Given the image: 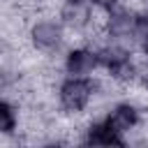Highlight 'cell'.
I'll use <instances>...</instances> for the list:
<instances>
[{
	"instance_id": "6da1fadb",
	"label": "cell",
	"mask_w": 148,
	"mask_h": 148,
	"mask_svg": "<svg viewBox=\"0 0 148 148\" xmlns=\"http://www.w3.org/2000/svg\"><path fill=\"white\" fill-rule=\"evenodd\" d=\"M67 32L69 30L56 16H37L25 28L30 49L42 56H49V58L67 51Z\"/></svg>"
},
{
	"instance_id": "7a4b0ae2",
	"label": "cell",
	"mask_w": 148,
	"mask_h": 148,
	"mask_svg": "<svg viewBox=\"0 0 148 148\" xmlns=\"http://www.w3.org/2000/svg\"><path fill=\"white\" fill-rule=\"evenodd\" d=\"M95 102L92 76H69L65 74L56 83V104L62 113L76 118Z\"/></svg>"
},
{
	"instance_id": "3957f363",
	"label": "cell",
	"mask_w": 148,
	"mask_h": 148,
	"mask_svg": "<svg viewBox=\"0 0 148 148\" xmlns=\"http://www.w3.org/2000/svg\"><path fill=\"white\" fill-rule=\"evenodd\" d=\"M60 67L69 76H92L99 72V53L86 42L67 46V51L60 56Z\"/></svg>"
},
{
	"instance_id": "277c9868",
	"label": "cell",
	"mask_w": 148,
	"mask_h": 148,
	"mask_svg": "<svg viewBox=\"0 0 148 148\" xmlns=\"http://www.w3.org/2000/svg\"><path fill=\"white\" fill-rule=\"evenodd\" d=\"M104 118L118 134L127 136L143 123V106L136 99H116L104 111Z\"/></svg>"
},
{
	"instance_id": "5b68a950",
	"label": "cell",
	"mask_w": 148,
	"mask_h": 148,
	"mask_svg": "<svg viewBox=\"0 0 148 148\" xmlns=\"http://www.w3.org/2000/svg\"><path fill=\"white\" fill-rule=\"evenodd\" d=\"M79 143H86V146H125L127 136L118 134L106 123V118L99 116V118H92V120H88L83 125Z\"/></svg>"
},
{
	"instance_id": "8992f818",
	"label": "cell",
	"mask_w": 148,
	"mask_h": 148,
	"mask_svg": "<svg viewBox=\"0 0 148 148\" xmlns=\"http://www.w3.org/2000/svg\"><path fill=\"white\" fill-rule=\"evenodd\" d=\"M18 125H21L18 99L2 95V104H0V136H2V141L14 139L18 143Z\"/></svg>"
},
{
	"instance_id": "52a82bcc",
	"label": "cell",
	"mask_w": 148,
	"mask_h": 148,
	"mask_svg": "<svg viewBox=\"0 0 148 148\" xmlns=\"http://www.w3.org/2000/svg\"><path fill=\"white\" fill-rule=\"evenodd\" d=\"M88 2H90L95 9H99V12H109V9H111V7H116L120 0H88Z\"/></svg>"
},
{
	"instance_id": "ba28073f",
	"label": "cell",
	"mask_w": 148,
	"mask_h": 148,
	"mask_svg": "<svg viewBox=\"0 0 148 148\" xmlns=\"http://www.w3.org/2000/svg\"><path fill=\"white\" fill-rule=\"evenodd\" d=\"M139 53H141V56H143V58L148 60V37H146V39H143V42L139 44Z\"/></svg>"
},
{
	"instance_id": "9c48e42d",
	"label": "cell",
	"mask_w": 148,
	"mask_h": 148,
	"mask_svg": "<svg viewBox=\"0 0 148 148\" xmlns=\"http://www.w3.org/2000/svg\"><path fill=\"white\" fill-rule=\"evenodd\" d=\"M136 86H141V88H143V90H146V92H148V72H146V74H143V76H141V81H139V83H136Z\"/></svg>"
}]
</instances>
